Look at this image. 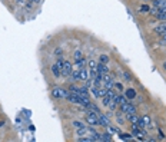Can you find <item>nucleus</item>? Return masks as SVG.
Here are the masks:
<instances>
[{"instance_id": "obj_12", "label": "nucleus", "mask_w": 166, "mask_h": 142, "mask_svg": "<svg viewBox=\"0 0 166 142\" xmlns=\"http://www.w3.org/2000/svg\"><path fill=\"white\" fill-rule=\"evenodd\" d=\"M133 135H135L137 139H145L146 132L143 129H133Z\"/></svg>"}, {"instance_id": "obj_6", "label": "nucleus", "mask_w": 166, "mask_h": 142, "mask_svg": "<svg viewBox=\"0 0 166 142\" xmlns=\"http://www.w3.org/2000/svg\"><path fill=\"white\" fill-rule=\"evenodd\" d=\"M66 99H67V102H70V103H79V95H77V93L67 92Z\"/></svg>"}, {"instance_id": "obj_10", "label": "nucleus", "mask_w": 166, "mask_h": 142, "mask_svg": "<svg viewBox=\"0 0 166 142\" xmlns=\"http://www.w3.org/2000/svg\"><path fill=\"white\" fill-rule=\"evenodd\" d=\"M153 3L159 10H166V0H153Z\"/></svg>"}, {"instance_id": "obj_1", "label": "nucleus", "mask_w": 166, "mask_h": 142, "mask_svg": "<svg viewBox=\"0 0 166 142\" xmlns=\"http://www.w3.org/2000/svg\"><path fill=\"white\" fill-rule=\"evenodd\" d=\"M121 106V111L123 113H126V115H130V113H136V106L133 103H130L129 100H126V102H123V103L119 105Z\"/></svg>"}, {"instance_id": "obj_2", "label": "nucleus", "mask_w": 166, "mask_h": 142, "mask_svg": "<svg viewBox=\"0 0 166 142\" xmlns=\"http://www.w3.org/2000/svg\"><path fill=\"white\" fill-rule=\"evenodd\" d=\"M86 121L89 125L92 126H99V116L96 112H89L86 115Z\"/></svg>"}, {"instance_id": "obj_5", "label": "nucleus", "mask_w": 166, "mask_h": 142, "mask_svg": "<svg viewBox=\"0 0 166 142\" xmlns=\"http://www.w3.org/2000/svg\"><path fill=\"white\" fill-rule=\"evenodd\" d=\"M97 116H99V125L100 126H105V128H108L109 125H110V122H109V118L106 116V115H103L102 112L97 113Z\"/></svg>"}, {"instance_id": "obj_36", "label": "nucleus", "mask_w": 166, "mask_h": 142, "mask_svg": "<svg viewBox=\"0 0 166 142\" xmlns=\"http://www.w3.org/2000/svg\"><path fill=\"white\" fill-rule=\"evenodd\" d=\"M30 2H32V3H36V4L40 3V0H30Z\"/></svg>"}, {"instance_id": "obj_30", "label": "nucleus", "mask_w": 166, "mask_h": 142, "mask_svg": "<svg viewBox=\"0 0 166 142\" xmlns=\"http://www.w3.org/2000/svg\"><path fill=\"white\" fill-rule=\"evenodd\" d=\"M87 65H89V67H90V69H96V67H97V63H96L95 60H89V62H87Z\"/></svg>"}, {"instance_id": "obj_20", "label": "nucleus", "mask_w": 166, "mask_h": 142, "mask_svg": "<svg viewBox=\"0 0 166 142\" xmlns=\"http://www.w3.org/2000/svg\"><path fill=\"white\" fill-rule=\"evenodd\" d=\"M77 95H80V96H89V92H87L86 86H82V88H79V92H77Z\"/></svg>"}, {"instance_id": "obj_3", "label": "nucleus", "mask_w": 166, "mask_h": 142, "mask_svg": "<svg viewBox=\"0 0 166 142\" xmlns=\"http://www.w3.org/2000/svg\"><path fill=\"white\" fill-rule=\"evenodd\" d=\"M72 72H73V69H72V63L69 62V60H65V62H63V67H62V75L69 78V76L72 75Z\"/></svg>"}, {"instance_id": "obj_31", "label": "nucleus", "mask_w": 166, "mask_h": 142, "mask_svg": "<svg viewBox=\"0 0 166 142\" xmlns=\"http://www.w3.org/2000/svg\"><path fill=\"white\" fill-rule=\"evenodd\" d=\"M149 10H150V7H149V6H146V4H143V6L140 7V12L142 13H148Z\"/></svg>"}, {"instance_id": "obj_14", "label": "nucleus", "mask_w": 166, "mask_h": 142, "mask_svg": "<svg viewBox=\"0 0 166 142\" xmlns=\"http://www.w3.org/2000/svg\"><path fill=\"white\" fill-rule=\"evenodd\" d=\"M86 111H89V112H96V113L100 112L99 108H97V105H96V103H92V102L86 106Z\"/></svg>"}, {"instance_id": "obj_26", "label": "nucleus", "mask_w": 166, "mask_h": 142, "mask_svg": "<svg viewBox=\"0 0 166 142\" xmlns=\"http://www.w3.org/2000/svg\"><path fill=\"white\" fill-rule=\"evenodd\" d=\"M99 62L100 63H108L109 62V56H108V55H100Z\"/></svg>"}, {"instance_id": "obj_28", "label": "nucleus", "mask_w": 166, "mask_h": 142, "mask_svg": "<svg viewBox=\"0 0 166 142\" xmlns=\"http://www.w3.org/2000/svg\"><path fill=\"white\" fill-rule=\"evenodd\" d=\"M69 92L77 93V92H79V88H77V86H75V85H70V86H69Z\"/></svg>"}, {"instance_id": "obj_4", "label": "nucleus", "mask_w": 166, "mask_h": 142, "mask_svg": "<svg viewBox=\"0 0 166 142\" xmlns=\"http://www.w3.org/2000/svg\"><path fill=\"white\" fill-rule=\"evenodd\" d=\"M52 95H53V98H56V99L66 98L67 91H66V89H63V88H54L53 91H52Z\"/></svg>"}, {"instance_id": "obj_35", "label": "nucleus", "mask_w": 166, "mask_h": 142, "mask_svg": "<svg viewBox=\"0 0 166 142\" xmlns=\"http://www.w3.org/2000/svg\"><path fill=\"white\" fill-rule=\"evenodd\" d=\"M122 138H123V139H130V135H129V134H123V135H122Z\"/></svg>"}, {"instance_id": "obj_17", "label": "nucleus", "mask_w": 166, "mask_h": 142, "mask_svg": "<svg viewBox=\"0 0 166 142\" xmlns=\"http://www.w3.org/2000/svg\"><path fill=\"white\" fill-rule=\"evenodd\" d=\"M126 116H128V121L132 122V124H136L139 121V116H137L136 113H130V115H126Z\"/></svg>"}, {"instance_id": "obj_24", "label": "nucleus", "mask_w": 166, "mask_h": 142, "mask_svg": "<svg viewBox=\"0 0 166 142\" xmlns=\"http://www.w3.org/2000/svg\"><path fill=\"white\" fill-rule=\"evenodd\" d=\"M110 98H109V96H103V98H102V105H103V106H109V105H110Z\"/></svg>"}, {"instance_id": "obj_33", "label": "nucleus", "mask_w": 166, "mask_h": 142, "mask_svg": "<svg viewBox=\"0 0 166 142\" xmlns=\"http://www.w3.org/2000/svg\"><path fill=\"white\" fill-rule=\"evenodd\" d=\"M142 121L145 122V125H150V119H149V116H148V115H145V116L142 118Z\"/></svg>"}, {"instance_id": "obj_34", "label": "nucleus", "mask_w": 166, "mask_h": 142, "mask_svg": "<svg viewBox=\"0 0 166 142\" xmlns=\"http://www.w3.org/2000/svg\"><path fill=\"white\" fill-rule=\"evenodd\" d=\"M113 88L119 89V92H121V91H123V86H122L121 83H117V82H115V86H113Z\"/></svg>"}, {"instance_id": "obj_23", "label": "nucleus", "mask_w": 166, "mask_h": 142, "mask_svg": "<svg viewBox=\"0 0 166 142\" xmlns=\"http://www.w3.org/2000/svg\"><path fill=\"white\" fill-rule=\"evenodd\" d=\"M135 96H136L135 91H133V89H128V92H126V98H128V99H133Z\"/></svg>"}, {"instance_id": "obj_25", "label": "nucleus", "mask_w": 166, "mask_h": 142, "mask_svg": "<svg viewBox=\"0 0 166 142\" xmlns=\"http://www.w3.org/2000/svg\"><path fill=\"white\" fill-rule=\"evenodd\" d=\"M72 125L75 126L76 129H79V128H85L86 125H83V122H79V121H73L72 122Z\"/></svg>"}, {"instance_id": "obj_8", "label": "nucleus", "mask_w": 166, "mask_h": 142, "mask_svg": "<svg viewBox=\"0 0 166 142\" xmlns=\"http://www.w3.org/2000/svg\"><path fill=\"white\" fill-rule=\"evenodd\" d=\"M97 72H99L100 75H105V73H109V67H108V63H99L97 65Z\"/></svg>"}, {"instance_id": "obj_7", "label": "nucleus", "mask_w": 166, "mask_h": 142, "mask_svg": "<svg viewBox=\"0 0 166 142\" xmlns=\"http://www.w3.org/2000/svg\"><path fill=\"white\" fill-rule=\"evenodd\" d=\"M155 33L160 34V36L166 34V22H162L160 25H158L156 27H155Z\"/></svg>"}, {"instance_id": "obj_9", "label": "nucleus", "mask_w": 166, "mask_h": 142, "mask_svg": "<svg viewBox=\"0 0 166 142\" xmlns=\"http://www.w3.org/2000/svg\"><path fill=\"white\" fill-rule=\"evenodd\" d=\"M128 100V98L126 96H123V95H115V98L112 99V102H115L116 105H121V103H123V102H126Z\"/></svg>"}, {"instance_id": "obj_11", "label": "nucleus", "mask_w": 166, "mask_h": 142, "mask_svg": "<svg viewBox=\"0 0 166 142\" xmlns=\"http://www.w3.org/2000/svg\"><path fill=\"white\" fill-rule=\"evenodd\" d=\"M89 103H90V98H89V96H80L79 95V105H82V106L86 108Z\"/></svg>"}, {"instance_id": "obj_29", "label": "nucleus", "mask_w": 166, "mask_h": 142, "mask_svg": "<svg viewBox=\"0 0 166 142\" xmlns=\"http://www.w3.org/2000/svg\"><path fill=\"white\" fill-rule=\"evenodd\" d=\"M149 13H150V14H153V16H156V14H158V13H159V9L156 7V6H153V7H150Z\"/></svg>"}, {"instance_id": "obj_13", "label": "nucleus", "mask_w": 166, "mask_h": 142, "mask_svg": "<svg viewBox=\"0 0 166 142\" xmlns=\"http://www.w3.org/2000/svg\"><path fill=\"white\" fill-rule=\"evenodd\" d=\"M79 73H80V80H83V82H86V80L89 79V72H87L86 67H85V69H80Z\"/></svg>"}, {"instance_id": "obj_18", "label": "nucleus", "mask_w": 166, "mask_h": 142, "mask_svg": "<svg viewBox=\"0 0 166 142\" xmlns=\"http://www.w3.org/2000/svg\"><path fill=\"white\" fill-rule=\"evenodd\" d=\"M86 59H85V58H83L82 59V60H79V62H76V69H79V71H80V69H85V67H86Z\"/></svg>"}, {"instance_id": "obj_22", "label": "nucleus", "mask_w": 166, "mask_h": 142, "mask_svg": "<svg viewBox=\"0 0 166 142\" xmlns=\"http://www.w3.org/2000/svg\"><path fill=\"white\" fill-rule=\"evenodd\" d=\"M83 59V53L80 52V50H76L75 52V62H79V60H82Z\"/></svg>"}, {"instance_id": "obj_38", "label": "nucleus", "mask_w": 166, "mask_h": 142, "mask_svg": "<svg viewBox=\"0 0 166 142\" xmlns=\"http://www.w3.org/2000/svg\"><path fill=\"white\" fill-rule=\"evenodd\" d=\"M163 67H165V69H166V62H165V63H163Z\"/></svg>"}, {"instance_id": "obj_19", "label": "nucleus", "mask_w": 166, "mask_h": 142, "mask_svg": "<svg viewBox=\"0 0 166 142\" xmlns=\"http://www.w3.org/2000/svg\"><path fill=\"white\" fill-rule=\"evenodd\" d=\"M72 80H80V73H79V69H76V71L72 72V75H70Z\"/></svg>"}, {"instance_id": "obj_15", "label": "nucleus", "mask_w": 166, "mask_h": 142, "mask_svg": "<svg viewBox=\"0 0 166 142\" xmlns=\"http://www.w3.org/2000/svg\"><path fill=\"white\" fill-rule=\"evenodd\" d=\"M52 73H53L56 78H60V75H62V71H60V67H59L57 65H53V66H52Z\"/></svg>"}, {"instance_id": "obj_32", "label": "nucleus", "mask_w": 166, "mask_h": 142, "mask_svg": "<svg viewBox=\"0 0 166 142\" xmlns=\"http://www.w3.org/2000/svg\"><path fill=\"white\" fill-rule=\"evenodd\" d=\"M123 76H124V80H126V82H130V80H132V76L129 75L128 72H123Z\"/></svg>"}, {"instance_id": "obj_21", "label": "nucleus", "mask_w": 166, "mask_h": 142, "mask_svg": "<svg viewBox=\"0 0 166 142\" xmlns=\"http://www.w3.org/2000/svg\"><path fill=\"white\" fill-rule=\"evenodd\" d=\"M99 141H112V136H110V134H100V139Z\"/></svg>"}, {"instance_id": "obj_27", "label": "nucleus", "mask_w": 166, "mask_h": 142, "mask_svg": "<svg viewBox=\"0 0 166 142\" xmlns=\"http://www.w3.org/2000/svg\"><path fill=\"white\" fill-rule=\"evenodd\" d=\"M106 92H108V89L106 88H99V93H97V96L103 98V96H106Z\"/></svg>"}, {"instance_id": "obj_37", "label": "nucleus", "mask_w": 166, "mask_h": 142, "mask_svg": "<svg viewBox=\"0 0 166 142\" xmlns=\"http://www.w3.org/2000/svg\"><path fill=\"white\" fill-rule=\"evenodd\" d=\"M163 42L166 43V34H163Z\"/></svg>"}, {"instance_id": "obj_16", "label": "nucleus", "mask_w": 166, "mask_h": 142, "mask_svg": "<svg viewBox=\"0 0 166 142\" xmlns=\"http://www.w3.org/2000/svg\"><path fill=\"white\" fill-rule=\"evenodd\" d=\"M159 22H166V10H159V13L156 14Z\"/></svg>"}]
</instances>
